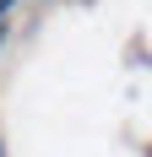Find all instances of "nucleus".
Masks as SVG:
<instances>
[{
    "mask_svg": "<svg viewBox=\"0 0 152 157\" xmlns=\"http://www.w3.org/2000/svg\"><path fill=\"white\" fill-rule=\"evenodd\" d=\"M16 6H22V0H0V22H6V16H11Z\"/></svg>",
    "mask_w": 152,
    "mask_h": 157,
    "instance_id": "1",
    "label": "nucleus"
}]
</instances>
